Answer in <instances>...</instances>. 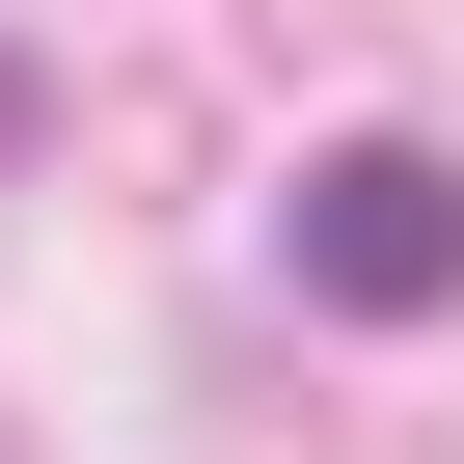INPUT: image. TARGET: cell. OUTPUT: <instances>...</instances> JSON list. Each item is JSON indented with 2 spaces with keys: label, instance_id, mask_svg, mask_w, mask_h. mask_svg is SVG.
<instances>
[{
  "label": "cell",
  "instance_id": "obj_2",
  "mask_svg": "<svg viewBox=\"0 0 464 464\" xmlns=\"http://www.w3.org/2000/svg\"><path fill=\"white\" fill-rule=\"evenodd\" d=\"M28 137H55V55H28V28H0V164H28Z\"/></svg>",
  "mask_w": 464,
  "mask_h": 464
},
{
  "label": "cell",
  "instance_id": "obj_1",
  "mask_svg": "<svg viewBox=\"0 0 464 464\" xmlns=\"http://www.w3.org/2000/svg\"><path fill=\"white\" fill-rule=\"evenodd\" d=\"M274 246H301L328 328H410V301H464V164H437V137H328Z\"/></svg>",
  "mask_w": 464,
  "mask_h": 464
}]
</instances>
